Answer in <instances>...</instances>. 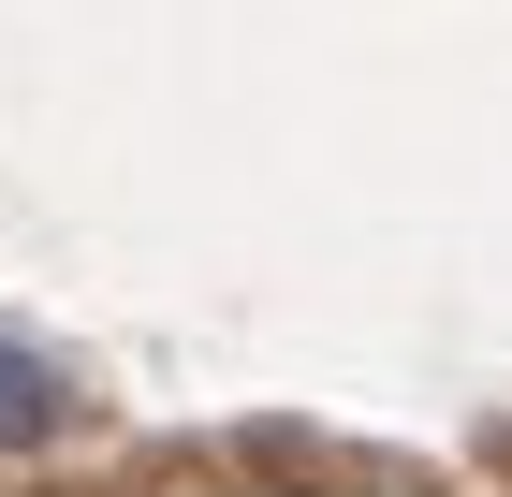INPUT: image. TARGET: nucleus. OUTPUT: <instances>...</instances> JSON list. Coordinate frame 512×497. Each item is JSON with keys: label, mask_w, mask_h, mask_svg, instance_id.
I'll list each match as a JSON object with an SVG mask.
<instances>
[{"label": "nucleus", "mask_w": 512, "mask_h": 497, "mask_svg": "<svg viewBox=\"0 0 512 497\" xmlns=\"http://www.w3.org/2000/svg\"><path fill=\"white\" fill-rule=\"evenodd\" d=\"M59 424H74V395H59V366H44V351H15V337H0V454H44Z\"/></svg>", "instance_id": "f257e3e1"}]
</instances>
